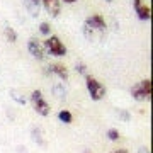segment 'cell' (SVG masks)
<instances>
[{
  "label": "cell",
  "instance_id": "obj_1",
  "mask_svg": "<svg viewBox=\"0 0 153 153\" xmlns=\"http://www.w3.org/2000/svg\"><path fill=\"white\" fill-rule=\"evenodd\" d=\"M105 27H107V24H105V19L100 14H92V16H88L85 19V24H83V33L87 36L88 39H94L95 38V34L99 36H102L105 33Z\"/></svg>",
  "mask_w": 153,
  "mask_h": 153
},
{
  "label": "cell",
  "instance_id": "obj_2",
  "mask_svg": "<svg viewBox=\"0 0 153 153\" xmlns=\"http://www.w3.org/2000/svg\"><path fill=\"white\" fill-rule=\"evenodd\" d=\"M85 85H87V90H88V95H90V99L92 100H102L105 95V87L102 85V83L99 82L95 76L92 75H85Z\"/></svg>",
  "mask_w": 153,
  "mask_h": 153
},
{
  "label": "cell",
  "instance_id": "obj_3",
  "mask_svg": "<svg viewBox=\"0 0 153 153\" xmlns=\"http://www.w3.org/2000/svg\"><path fill=\"white\" fill-rule=\"evenodd\" d=\"M43 44H44V48H46V53H49V55L58 56V58L66 55V46L61 43V39L58 36H55V34H49Z\"/></svg>",
  "mask_w": 153,
  "mask_h": 153
},
{
  "label": "cell",
  "instance_id": "obj_4",
  "mask_svg": "<svg viewBox=\"0 0 153 153\" xmlns=\"http://www.w3.org/2000/svg\"><path fill=\"white\" fill-rule=\"evenodd\" d=\"M131 95L134 100L141 102V100H150L152 97V80L150 78H145L140 83H136L134 87L131 88Z\"/></svg>",
  "mask_w": 153,
  "mask_h": 153
},
{
  "label": "cell",
  "instance_id": "obj_5",
  "mask_svg": "<svg viewBox=\"0 0 153 153\" xmlns=\"http://www.w3.org/2000/svg\"><path fill=\"white\" fill-rule=\"evenodd\" d=\"M31 102H33L34 111H36L39 116H48L49 112H51V109H49V104L43 99V94H41V90H33V94H31Z\"/></svg>",
  "mask_w": 153,
  "mask_h": 153
},
{
  "label": "cell",
  "instance_id": "obj_6",
  "mask_svg": "<svg viewBox=\"0 0 153 153\" xmlns=\"http://www.w3.org/2000/svg\"><path fill=\"white\" fill-rule=\"evenodd\" d=\"M27 49H29V53L33 55V58H36V60L43 61L44 58H46V48H44V44L41 43V41H38L36 38H31L27 41Z\"/></svg>",
  "mask_w": 153,
  "mask_h": 153
},
{
  "label": "cell",
  "instance_id": "obj_7",
  "mask_svg": "<svg viewBox=\"0 0 153 153\" xmlns=\"http://www.w3.org/2000/svg\"><path fill=\"white\" fill-rule=\"evenodd\" d=\"M133 5H134V10H136L138 17L141 21H150L152 19V9L143 0H133Z\"/></svg>",
  "mask_w": 153,
  "mask_h": 153
},
{
  "label": "cell",
  "instance_id": "obj_8",
  "mask_svg": "<svg viewBox=\"0 0 153 153\" xmlns=\"http://www.w3.org/2000/svg\"><path fill=\"white\" fill-rule=\"evenodd\" d=\"M43 7L51 17H58L61 12V0H41Z\"/></svg>",
  "mask_w": 153,
  "mask_h": 153
},
{
  "label": "cell",
  "instance_id": "obj_9",
  "mask_svg": "<svg viewBox=\"0 0 153 153\" xmlns=\"http://www.w3.org/2000/svg\"><path fill=\"white\" fill-rule=\"evenodd\" d=\"M48 73L58 76V78L63 80V82L68 80V70H66V66L61 65V63H53V65H49L48 66Z\"/></svg>",
  "mask_w": 153,
  "mask_h": 153
},
{
  "label": "cell",
  "instance_id": "obj_10",
  "mask_svg": "<svg viewBox=\"0 0 153 153\" xmlns=\"http://www.w3.org/2000/svg\"><path fill=\"white\" fill-rule=\"evenodd\" d=\"M24 7L27 9L31 16L36 17L39 14V9H41V0H24Z\"/></svg>",
  "mask_w": 153,
  "mask_h": 153
},
{
  "label": "cell",
  "instance_id": "obj_11",
  "mask_svg": "<svg viewBox=\"0 0 153 153\" xmlns=\"http://www.w3.org/2000/svg\"><path fill=\"white\" fill-rule=\"evenodd\" d=\"M58 119H60L61 123H65V124H70L71 121H73V116H71V112H70V111L61 109L60 112H58Z\"/></svg>",
  "mask_w": 153,
  "mask_h": 153
},
{
  "label": "cell",
  "instance_id": "obj_12",
  "mask_svg": "<svg viewBox=\"0 0 153 153\" xmlns=\"http://www.w3.org/2000/svg\"><path fill=\"white\" fill-rule=\"evenodd\" d=\"M4 34H5V39H7V41H10V43H16V41H17L16 29L10 27V26H7V27L4 29Z\"/></svg>",
  "mask_w": 153,
  "mask_h": 153
},
{
  "label": "cell",
  "instance_id": "obj_13",
  "mask_svg": "<svg viewBox=\"0 0 153 153\" xmlns=\"http://www.w3.org/2000/svg\"><path fill=\"white\" fill-rule=\"evenodd\" d=\"M39 33L44 34V36H49L51 34V26H49L48 22H41L39 24Z\"/></svg>",
  "mask_w": 153,
  "mask_h": 153
},
{
  "label": "cell",
  "instance_id": "obj_14",
  "mask_svg": "<svg viewBox=\"0 0 153 153\" xmlns=\"http://www.w3.org/2000/svg\"><path fill=\"white\" fill-rule=\"evenodd\" d=\"M107 138H109L111 141H117V140L121 138V134H119V131H117V129H114V128H112V129H109V131H107Z\"/></svg>",
  "mask_w": 153,
  "mask_h": 153
},
{
  "label": "cell",
  "instance_id": "obj_15",
  "mask_svg": "<svg viewBox=\"0 0 153 153\" xmlns=\"http://www.w3.org/2000/svg\"><path fill=\"white\" fill-rule=\"evenodd\" d=\"M75 70H76V73H80V75H87V65L85 63H76V66H75Z\"/></svg>",
  "mask_w": 153,
  "mask_h": 153
},
{
  "label": "cell",
  "instance_id": "obj_16",
  "mask_svg": "<svg viewBox=\"0 0 153 153\" xmlns=\"http://www.w3.org/2000/svg\"><path fill=\"white\" fill-rule=\"evenodd\" d=\"M10 95H12V99H14V100H17V102H19V104H26V99H22V97H19V94L16 92V90H10Z\"/></svg>",
  "mask_w": 153,
  "mask_h": 153
},
{
  "label": "cell",
  "instance_id": "obj_17",
  "mask_svg": "<svg viewBox=\"0 0 153 153\" xmlns=\"http://www.w3.org/2000/svg\"><path fill=\"white\" fill-rule=\"evenodd\" d=\"M119 116H121V117H123L124 121H128V119H129V114H128L126 111H119Z\"/></svg>",
  "mask_w": 153,
  "mask_h": 153
},
{
  "label": "cell",
  "instance_id": "obj_18",
  "mask_svg": "<svg viewBox=\"0 0 153 153\" xmlns=\"http://www.w3.org/2000/svg\"><path fill=\"white\" fill-rule=\"evenodd\" d=\"M138 153H150V150H148V148H140V152Z\"/></svg>",
  "mask_w": 153,
  "mask_h": 153
},
{
  "label": "cell",
  "instance_id": "obj_19",
  "mask_svg": "<svg viewBox=\"0 0 153 153\" xmlns=\"http://www.w3.org/2000/svg\"><path fill=\"white\" fill-rule=\"evenodd\" d=\"M112 153H129L128 150H116V152H112Z\"/></svg>",
  "mask_w": 153,
  "mask_h": 153
},
{
  "label": "cell",
  "instance_id": "obj_20",
  "mask_svg": "<svg viewBox=\"0 0 153 153\" xmlns=\"http://www.w3.org/2000/svg\"><path fill=\"white\" fill-rule=\"evenodd\" d=\"M61 2H65V4H75L76 0H61Z\"/></svg>",
  "mask_w": 153,
  "mask_h": 153
},
{
  "label": "cell",
  "instance_id": "obj_21",
  "mask_svg": "<svg viewBox=\"0 0 153 153\" xmlns=\"http://www.w3.org/2000/svg\"><path fill=\"white\" fill-rule=\"evenodd\" d=\"M85 153H90V152H88V150H85Z\"/></svg>",
  "mask_w": 153,
  "mask_h": 153
},
{
  "label": "cell",
  "instance_id": "obj_22",
  "mask_svg": "<svg viewBox=\"0 0 153 153\" xmlns=\"http://www.w3.org/2000/svg\"><path fill=\"white\" fill-rule=\"evenodd\" d=\"M107 2H112V0H107Z\"/></svg>",
  "mask_w": 153,
  "mask_h": 153
}]
</instances>
